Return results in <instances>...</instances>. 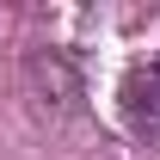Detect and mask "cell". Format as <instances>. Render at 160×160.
I'll list each match as a JSON object with an SVG mask.
<instances>
[{"label":"cell","mask_w":160,"mask_h":160,"mask_svg":"<svg viewBox=\"0 0 160 160\" xmlns=\"http://www.w3.org/2000/svg\"><path fill=\"white\" fill-rule=\"evenodd\" d=\"M123 117H129L136 136L160 142V62H148V68H136L123 80Z\"/></svg>","instance_id":"1"}]
</instances>
